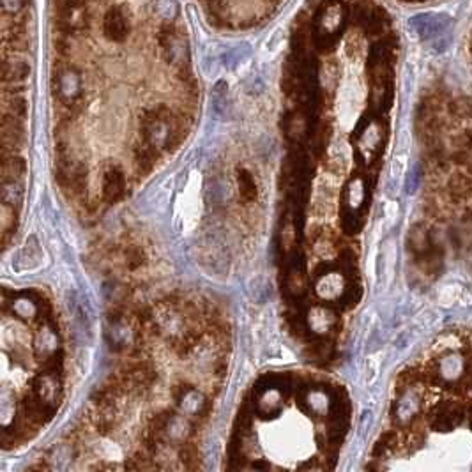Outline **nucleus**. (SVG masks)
Masks as SVG:
<instances>
[{
    "label": "nucleus",
    "mask_w": 472,
    "mask_h": 472,
    "mask_svg": "<svg viewBox=\"0 0 472 472\" xmlns=\"http://www.w3.org/2000/svg\"><path fill=\"white\" fill-rule=\"evenodd\" d=\"M177 411L191 421H204L211 414V402L206 394L189 384H179L172 391Z\"/></svg>",
    "instance_id": "1"
},
{
    "label": "nucleus",
    "mask_w": 472,
    "mask_h": 472,
    "mask_svg": "<svg viewBox=\"0 0 472 472\" xmlns=\"http://www.w3.org/2000/svg\"><path fill=\"white\" fill-rule=\"evenodd\" d=\"M315 292H317V296L321 297L322 301L340 299V297L345 296V292H347L345 278H343V275L338 271L324 272V275L317 278Z\"/></svg>",
    "instance_id": "2"
},
{
    "label": "nucleus",
    "mask_w": 472,
    "mask_h": 472,
    "mask_svg": "<svg viewBox=\"0 0 472 472\" xmlns=\"http://www.w3.org/2000/svg\"><path fill=\"white\" fill-rule=\"evenodd\" d=\"M34 396L46 407H50L54 402H57L58 394H61V378L57 372H50L37 375L34 380Z\"/></svg>",
    "instance_id": "3"
},
{
    "label": "nucleus",
    "mask_w": 472,
    "mask_h": 472,
    "mask_svg": "<svg viewBox=\"0 0 472 472\" xmlns=\"http://www.w3.org/2000/svg\"><path fill=\"white\" fill-rule=\"evenodd\" d=\"M126 179L119 167H108L103 175V198L107 204H114L124 195Z\"/></svg>",
    "instance_id": "4"
},
{
    "label": "nucleus",
    "mask_w": 472,
    "mask_h": 472,
    "mask_svg": "<svg viewBox=\"0 0 472 472\" xmlns=\"http://www.w3.org/2000/svg\"><path fill=\"white\" fill-rule=\"evenodd\" d=\"M336 324V315L325 306H313L308 312V325L315 334H328Z\"/></svg>",
    "instance_id": "5"
},
{
    "label": "nucleus",
    "mask_w": 472,
    "mask_h": 472,
    "mask_svg": "<svg viewBox=\"0 0 472 472\" xmlns=\"http://www.w3.org/2000/svg\"><path fill=\"white\" fill-rule=\"evenodd\" d=\"M34 347H36L37 356L43 357V359H48L50 356H54L55 352H58V340L54 329H39L36 334V340H34Z\"/></svg>",
    "instance_id": "6"
},
{
    "label": "nucleus",
    "mask_w": 472,
    "mask_h": 472,
    "mask_svg": "<svg viewBox=\"0 0 472 472\" xmlns=\"http://www.w3.org/2000/svg\"><path fill=\"white\" fill-rule=\"evenodd\" d=\"M433 244H436V242L431 241L430 232H428L427 226L421 225V223L416 225L411 230V234H409V246H411V250L414 251L418 257H423L425 253H428V251L433 248Z\"/></svg>",
    "instance_id": "7"
},
{
    "label": "nucleus",
    "mask_w": 472,
    "mask_h": 472,
    "mask_svg": "<svg viewBox=\"0 0 472 472\" xmlns=\"http://www.w3.org/2000/svg\"><path fill=\"white\" fill-rule=\"evenodd\" d=\"M281 403H283V396L279 393V389L271 387V389L262 391V394L259 396V402H257V411L267 418V416H275L276 412L281 409Z\"/></svg>",
    "instance_id": "8"
},
{
    "label": "nucleus",
    "mask_w": 472,
    "mask_h": 472,
    "mask_svg": "<svg viewBox=\"0 0 472 472\" xmlns=\"http://www.w3.org/2000/svg\"><path fill=\"white\" fill-rule=\"evenodd\" d=\"M304 405L313 416H325L331 409V398L324 389H310L304 396Z\"/></svg>",
    "instance_id": "9"
},
{
    "label": "nucleus",
    "mask_w": 472,
    "mask_h": 472,
    "mask_svg": "<svg viewBox=\"0 0 472 472\" xmlns=\"http://www.w3.org/2000/svg\"><path fill=\"white\" fill-rule=\"evenodd\" d=\"M11 308L12 313L21 321H34L39 313V303L27 294H21L18 299H12Z\"/></svg>",
    "instance_id": "10"
},
{
    "label": "nucleus",
    "mask_w": 472,
    "mask_h": 472,
    "mask_svg": "<svg viewBox=\"0 0 472 472\" xmlns=\"http://www.w3.org/2000/svg\"><path fill=\"white\" fill-rule=\"evenodd\" d=\"M25 177H27V163H25L23 158L6 156L4 177H2V182H9V181L25 182Z\"/></svg>",
    "instance_id": "11"
},
{
    "label": "nucleus",
    "mask_w": 472,
    "mask_h": 472,
    "mask_svg": "<svg viewBox=\"0 0 472 472\" xmlns=\"http://www.w3.org/2000/svg\"><path fill=\"white\" fill-rule=\"evenodd\" d=\"M25 195V182L9 181L2 182V202L4 206L12 207V209H20L21 202Z\"/></svg>",
    "instance_id": "12"
},
{
    "label": "nucleus",
    "mask_w": 472,
    "mask_h": 472,
    "mask_svg": "<svg viewBox=\"0 0 472 472\" xmlns=\"http://www.w3.org/2000/svg\"><path fill=\"white\" fill-rule=\"evenodd\" d=\"M363 200H365V182L361 177H354L347 186V206L354 213L361 207Z\"/></svg>",
    "instance_id": "13"
},
{
    "label": "nucleus",
    "mask_w": 472,
    "mask_h": 472,
    "mask_svg": "<svg viewBox=\"0 0 472 472\" xmlns=\"http://www.w3.org/2000/svg\"><path fill=\"white\" fill-rule=\"evenodd\" d=\"M239 182V195H241L242 202L246 204H253L257 200V182H255L253 175L246 170H241L237 175Z\"/></svg>",
    "instance_id": "14"
},
{
    "label": "nucleus",
    "mask_w": 472,
    "mask_h": 472,
    "mask_svg": "<svg viewBox=\"0 0 472 472\" xmlns=\"http://www.w3.org/2000/svg\"><path fill=\"white\" fill-rule=\"evenodd\" d=\"M158 160V152L154 151L152 147H149V145H144L142 149H138L135 154V164H136V170H138V173H142V175H145V173H149L152 170V167H154V163H156Z\"/></svg>",
    "instance_id": "15"
},
{
    "label": "nucleus",
    "mask_w": 472,
    "mask_h": 472,
    "mask_svg": "<svg viewBox=\"0 0 472 472\" xmlns=\"http://www.w3.org/2000/svg\"><path fill=\"white\" fill-rule=\"evenodd\" d=\"M122 260H124V264H126L127 269H131V271H135V269H138V267L144 266L145 255H144V251L140 250L138 246L131 244V246H124Z\"/></svg>",
    "instance_id": "16"
},
{
    "label": "nucleus",
    "mask_w": 472,
    "mask_h": 472,
    "mask_svg": "<svg viewBox=\"0 0 472 472\" xmlns=\"http://www.w3.org/2000/svg\"><path fill=\"white\" fill-rule=\"evenodd\" d=\"M449 189L456 197H465L472 191V177L464 175V173H458L456 177H453L451 182H449Z\"/></svg>",
    "instance_id": "17"
},
{
    "label": "nucleus",
    "mask_w": 472,
    "mask_h": 472,
    "mask_svg": "<svg viewBox=\"0 0 472 472\" xmlns=\"http://www.w3.org/2000/svg\"><path fill=\"white\" fill-rule=\"evenodd\" d=\"M179 456H181V462L188 469L197 467L198 453H197V449H195V448H191V446H186V444H182L181 451H179Z\"/></svg>",
    "instance_id": "18"
},
{
    "label": "nucleus",
    "mask_w": 472,
    "mask_h": 472,
    "mask_svg": "<svg viewBox=\"0 0 472 472\" xmlns=\"http://www.w3.org/2000/svg\"><path fill=\"white\" fill-rule=\"evenodd\" d=\"M341 223H343V230H345L347 234H354V232L357 230V219L354 214H347Z\"/></svg>",
    "instance_id": "19"
},
{
    "label": "nucleus",
    "mask_w": 472,
    "mask_h": 472,
    "mask_svg": "<svg viewBox=\"0 0 472 472\" xmlns=\"http://www.w3.org/2000/svg\"><path fill=\"white\" fill-rule=\"evenodd\" d=\"M469 36H467V54L472 61V20H471V27H469Z\"/></svg>",
    "instance_id": "20"
},
{
    "label": "nucleus",
    "mask_w": 472,
    "mask_h": 472,
    "mask_svg": "<svg viewBox=\"0 0 472 472\" xmlns=\"http://www.w3.org/2000/svg\"><path fill=\"white\" fill-rule=\"evenodd\" d=\"M405 2H411V4H427V2H436V0H405Z\"/></svg>",
    "instance_id": "21"
},
{
    "label": "nucleus",
    "mask_w": 472,
    "mask_h": 472,
    "mask_svg": "<svg viewBox=\"0 0 472 472\" xmlns=\"http://www.w3.org/2000/svg\"><path fill=\"white\" fill-rule=\"evenodd\" d=\"M471 423H472V414H471Z\"/></svg>",
    "instance_id": "22"
}]
</instances>
